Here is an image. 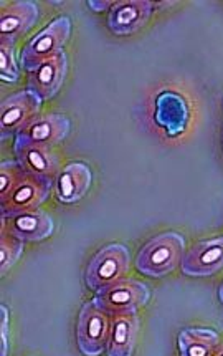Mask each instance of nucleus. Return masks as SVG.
Instances as JSON below:
<instances>
[{
  "mask_svg": "<svg viewBox=\"0 0 223 356\" xmlns=\"http://www.w3.org/2000/svg\"><path fill=\"white\" fill-rule=\"evenodd\" d=\"M185 238L177 232H163L144 244L135 257V268L152 279H163L185 255Z\"/></svg>",
  "mask_w": 223,
  "mask_h": 356,
  "instance_id": "f257e3e1",
  "label": "nucleus"
},
{
  "mask_svg": "<svg viewBox=\"0 0 223 356\" xmlns=\"http://www.w3.org/2000/svg\"><path fill=\"white\" fill-rule=\"evenodd\" d=\"M72 35V20L67 15L56 17L42 32H38L20 51V65L24 70L35 72L47 60L63 51Z\"/></svg>",
  "mask_w": 223,
  "mask_h": 356,
  "instance_id": "f03ea898",
  "label": "nucleus"
},
{
  "mask_svg": "<svg viewBox=\"0 0 223 356\" xmlns=\"http://www.w3.org/2000/svg\"><path fill=\"white\" fill-rule=\"evenodd\" d=\"M131 254L122 244H108L91 257L85 270V284L91 290H101L122 280L129 270Z\"/></svg>",
  "mask_w": 223,
  "mask_h": 356,
  "instance_id": "7ed1b4c3",
  "label": "nucleus"
},
{
  "mask_svg": "<svg viewBox=\"0 0 223 356\" xmlns=\"http://www.w3.org/2000/svg\"><path fill=\"white\" fill-rule=\"evenodd\" d=\"M151 298V290L142 282L133 279H122L116 284L98 290L94 295V303L108 315H129L138 314L139 308L147 305Z\"/></svg>",
  "mask_w": 223,
  "mask_h": 356,
  "instance_id": "20e7f679",
  "label": "nucleus"
},
{
  "mask_svg": "<svg viewBox=\"0 0 223 356\" xmlns=\"http://www.w3.org/2000/svg\"><path fill=\"white\" fill-rule=\"evenodd\" d=\"M111 321L94 300L81 307L76 323L78 348L85 356H101L106 350Z\"/></svg>",
  "mask_w": 223,
  "mask_h": 356,
  "instance_id": "39448f33",
  "label": "nucleus"
},
{
  "mask_svg": "<svg viewBox=\"0 0 223 356\" xmlns=\"http://www.w3.org/2000/svg\"><path fill=\"white\" fill-rule=\"evenodd\" d=\"M53 184L55 181L25 172V176L10 191V194L7 197L0 199L2 217H10L14 214H20V212L38 211V207L50 196Z\"/></svg>",
  "mask_w": 223,
  "mask_h": 356,
  "instance_id": "423d86ee",
  "label": "nucleus"
},
{
  "mask_svg": "<svg viewBox=\"0 0 223 356\" xmlns=\"http://www.w3.org/2000/svg\"><path fill=\"white\" fill-rule=\"evenodd\" d=\"M42 103L43 99L28 88L3 99L0 106V131L3 140L20 133L33 120H37Z\"/></svg>",
  "mask_w": 223,
  "mask_h": 356,
  "instance_id": "0eeeda50",
  "label": "nucleus"
},
{
  "mask_svg": "<svg viewBox=\"0 0 223 356\" xmlns=\"http://www.w3.org/2000/svg\"><path fill=\"white\" fill-rule=\"evenodd\" d=\"M40 19V8L30 0H19L6 6L0 12V45L15 47Z\"/></svg>",
  "mask_w": 223,
  "mask_h": 356,
  "instance_id": "6e6552de",
  "label": "nucleus"
},
{
  "mask_svg": "<svg viewBox=\"0 0 223 356\" xmlns=\"http://www.w3.org/2000/svg\"><path fill=\"white\" fill-rule=\"evenodd\" d=\"M69 129L72 123L65 115L58 113L43 115L15 134V145L53 147L68 136Z\"/></svg>",
  "mask_w": 223,
  "mask_h": 356,
  "instance_id": "1a4fd4ad",
  "label": "nucleus"
},
{
  "mask_svg": "<svg viewBox=\"0 0 223 356\" xmlns=\"http://www.w3.org/2000/svg\"><path fill=\"white\" fill-rule=\"evenodd\" d=\"M152 12H154V3L149 0H119L109 8L108 29L115 35H131L146 27Z\"/></svg>",
  "mask_w": 223,
  "mask_h": 356,
  "instance_id": "9d476101",
  "label": "nucleus"
},
{
  "mask_svg": "<svg viewBox=\"0 0 223 356\" xmlns=\"http://www.w3.org/2000/svg\"><path fill=\"white\" fill-rule=\"evenodd\" d=\"M223 268V236L199 242L185 252L181 270L189 277H208Z\"/></svg>",
  "mask_w": 223,
  "mask_h": 356,
  "instance_id": "9b49d317",
  "label": "nucleus"
},
{
  "mask_svg": "<svg viewBox=\"0 0 223 356\" xmlns=\"http://www.w3.org/2000/svg\"><path fill=\"white\" fill-rule=\"evenodd\" d=\"M2 231L22 242H42L53 234L55 222L47 212L40 209L28 211L2 217Z\"/></svg>",
  "mask_w": 223,
  "mask_h": 356,
  "instance_id": "f8f14e48",
  "label": "nucleus"
},
{
  "mask_svg": "<svg viewBox=\"0 0 223 356\" xmlns=\"http://www.w3.org/2000/svg\"><path fill=\"white\" fill-rule=\"evenodd\" d=\"M93 182V172L88 164L74 161L58 172L55 179L56 199L63 204H74L86 196Z\"/></svg>",
  "mask_w": 223,
  "mask_h": 356,
  "instance_id": "ddd939ff",
  "label": "nucleus"
},
{
  "mask_svg": "<svg viewBox=\"0 0 223 356\" xmlns=\"http://www.w3.org/2000/svg\"><path fill=\"white\" fill-rule=\"evenodd\" d=\"M68 73V56L61 51L53 58L47 60L37 70L30 73L28 90L37 93L42 99H50L58 93Z\"/></svg>",
  "mask_w": 223,
  "mask_h": 356,
  "instance_id": "4468645a",
  "label": "nucleus"
},
{
  "mask_svg": "<svg viewBox=\"0 0 223 356\" xmlns=\"http://www.w3.org/2000/svg\"><path fill=\"white\" fill-rule=\"evenodd\" d=\"M15 156L28 175L55 181L60 172V159L51 147L15 145Z\"/></svg>",
  "mask_w": 223,
  "mask_h": 356,
  "instance_id": "2eb2a0df",
  "label": "nucleus"
},
{
  "mask_svg": "<svg viewBox=\"0 0 223 356\" xmlns=\"http://www.w3.org/2000/svg\"><path fill=\"white\" fill-rule=\"evenodd\" d=\"M156 121L165 128L170 136H177L189 121V108L185 99L174 91H164L156 99Z\"/></svg>",
  "mask_w": 223,
  "mask_h": 356,
  "instance_id": "dca6fc26",
  "label": "nucleus"
},
{
  "mask_svg": "<svg viewBox=\"0 0 223 356\" xmlns=\"http://www.w3.org/2000/svg\"><path fill=\"white\" fill-rule=\"evenodd\" d=\"M139 318L135 314L115 316L109 330L106 355L108 356H133L138 341Z\"/></svg>",
  "mask_w": 223,
  "mask_h": 356,
  "instance_id": "f3484780",
  "label": "nucleus"
},
{
  "mask_svg": "<svg viewBox=\"0 0 223 356\" xmlns=\"http://www.w3.org/2000/svg\"><path fill=\"white\" fill-rule=\"evenodd\" d=\"M177 341L181 356H213L220 346V337L210 328H183Z\"/></svg>",
  "mask_w": 223,
  "mask_h": 356,
  "instance_id": "a211bd4d",
  "label": "nucleus"
},
{
  "mask_svg": "<svg viewBox=\"0 0 223 356\" xmlns=\"http://www.w3.org/2000/svg\"><path fill=\"white\" fill-rule=\"evenodd\" d=\"M24 245L25 242L2 231V237H0V270H2V275H6L8 268L15 266L22 252H24Z\"/></svg>",
  "mask_w": 223,
  "mask_h": 356,
  "instance_id": "6ab92c4d",
  "label": "nucleus"
},
{
  "mask_svg": "<svg viewBox=\"0 0 223 356\" xmlns=\"http://www.w3.org/2000/svg\"><path fill=\"white\" fill-rule=\"evenodd\" d=\"M25 172L27 171L20 166L19 161H3L2 166H0V199L10 194V191L25 176Z\"/></svg>",
  "mask_w": 223,
  "mask_h": 356,
  "instance_id": "aec40b11",
  "label": "nucleus"
},
{
  "mask_svg": "<svg viewBox=\"0 0 223 356\" xmlns=\"http://www.w3.org/2000/svg\"><path fill=\"white\" fill-rule=\"evenodd\" d=\"M0 78L6 83H17L20 78L14 47L0 45Z\"/></svg>",
  "mask_w": 223,
  "mask_h": 356,
  "instance_id": "412c9836",
  "label": "nucleus"
},
{
  "mask_svg": "<svg viewBox=\"0 0 223 356\" xmlns=\"http://www.w3.org/2000/svg\"><path fill=\"white\" fill-rule=\"evenodd\" d=\"M2 308V356L8 355V308L6 305Z\"/></svg>",
  "mask_w": 223,
  "mask_h": 356,
  "instance_id": "4be33fe9",
  "label": "nucleus"
},
{
  "mask_svg": "<svg viewBox=\"0 0 223 356\" xmlns=\"http://www.w3.org/2000/svg\"><path fill=\"white\" fill-rule=\"evenodd\" d=\"M113 3L115 2H104V0H101V2H96V0H91V2H88V7L93 8L94 12H104L106 8H111Z\"/></svg>",
  "mask_w": 223,
  "mask_h": 356,
  "instance_id": "5701e85b",
  "label": "nucleus"
},
{
  "mask_svg": "<svg viewBox=\"0 0 223 356\" xmlns=\"http://www.w3.org/2000/svg\"><path fill=\"white\" fill-rule=\"evenodd\" d=\"M218 298H220V302L223 303V282H222L220 289H218Z\"/></svg>",
  "mask_w": 223,
  "mask_h": 356,
  "instance_id": "b1692460",
  "label": "nucleus"
},
{
  "mask_svg": "<svg viewBox=\"0 0 223 356\" xmlns=\"http://www.w3.org/2000/svg\"><path fill=\"white\" fill-rule=\"evenodd\" d=\"M213 356H223V345L218 346V350L215 351V355H213Z\"/></svg>",
  "mask_w": 223,
  "mask_h": 356,
  "instance_id": "393cba45",
  "label": "nucleus"
},
{
  "mask_svg": "<svg viewBox=\"0 0 223 356\" xmlns=\"http://www.w3.org/2000/svg\"><path fill=\"white\" fill-rule=\"evenodd\" d=\"M222 149H223V128H222Z\"/></svg>",
  "mask_w": 223,
  "mask_h": 356,
  "instance_id": "a878e982",
  "label": "nucleus"
}]
</instances>
